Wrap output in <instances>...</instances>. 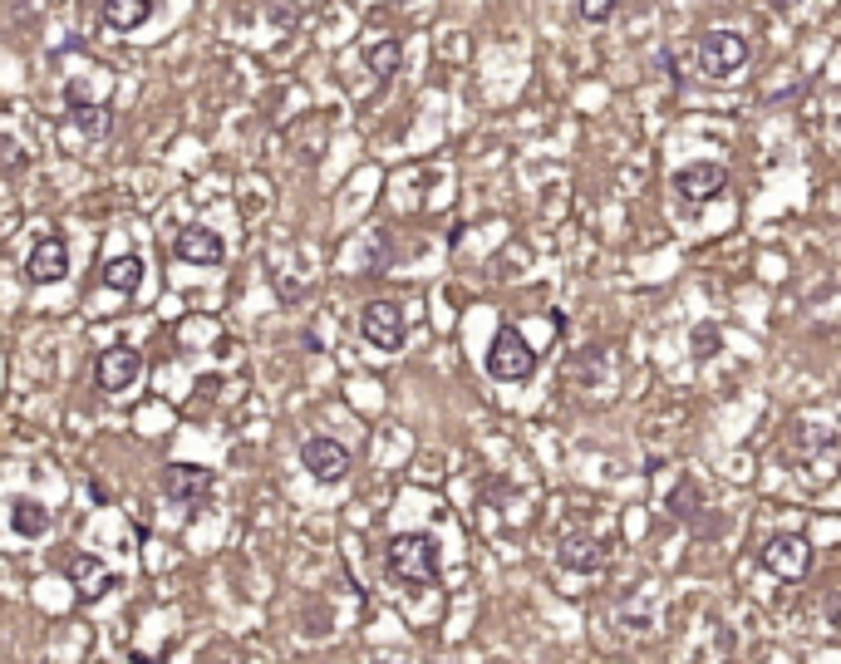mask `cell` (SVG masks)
<instances>
[{
  "instance_id": "1",
  "label": "cell",
  "mask_w": 841,
  "mask_h": 664,
  "mask_svg": "<svg viewBox=\"0 0 841 664\" xmlns=\"http://www.w3.org/2000/svg\"><path fill=\"white\" fill-rule=\"evenodd\" d=\"M384 571H389V581H399L404 591L419 596L423 586L438 581V537L433 532H394L384 546Z\"/></svg>"
},
{
  "instance_id": "2",
  "label": "cell",
  "mask_w": 841,
  "mask_h": 664,
  "mask_svg": "<svg viewBox=\"0 0 841 664\" xmlns=\"http://www.w3.org/2000/svg\"><path fill=\"white\" fill-rule=\"evenodd\" d=\"M487 374L502 384H527L537 374V350L527 345V335L517 325H502L487 345Z\"/></svg>"
},
{
  "instance_id": "3",
  "label": "cell",
  "mask_w": 841,
  "mask_h": 664,
  "mask_svg": "<svg viewBox=\"0 0 841 664\" xmlns=\"http://www.w3.org/2000/svg\"><path fill=\"white\" fill-rule=\"evenodd\" d=\"M301 468L320 487H335V483H345V478H350L355 458H350V448H345L340 438L315 433V438H305V443H301Z\"/></svg>"
},
{
  "instance_id": "4",
  "label": "cell",
  "mask_w": 841,
  "mask_h": 664,
  "mask_svg": "<svg viewBox=\"0 0 841 664\" xmlns=\"http://www.w3.org/2000/svg\"><path fill=\"white\" fill-rule=\"evenodd\" d=\"M758 561H763L778 581H807V571H812V542H807L802 532H778V537H768V546L758 551Z\"/></svg>"
},
{
  "instance_id": "5",
  "label": "cell",
  "mask_w": 841,
  "mask_h": 664,
  "mask_svg": "<svg viewBox=\"0 0 841 664\" xmlns=\"http://www.w3.org/2000/svg\"><path fill=\"white\" fill-rule=\"evenodd\" d=\"M360 335L374 345V350H384V355L404 350V335H409V325H404V305L399 301H369L360 310Z\"/></svg>"
},
{
  "instance_id": "6",
  "label": "cell",
  "mask_w": 841,
  "mask_h": 664,
  "mask_svg": "<svg viewBox=\"0 0 841 664\" xmlns=\"http://www.w3.org/2000/svg\"><path fill=\"white\" fill-rule=\"evenodd\" d=\"M743 64H748V40L738 30H709L699 40V69L709 79H733Z\"/></svg>"
},
{
  "instance_id": "7",
  "label": "cell",
  "mask_w": 841,
  "mask_h": 664,
  "mask_svg": "<svg viewBox=\"0 0 841 664\" xmlns=\"http://www.w3.org/2000/svg\"><path fill=\"white\" fill-rule=\"evenodd\" d=\"M674 192H679V202L684 207H709L714 197L728 192V168L723 163H684L679 173H674Z\"/></svg>"
},
{
  "instance_id": "8",
  "label": "cell",
  "mask_w": 841,
  "mask_h": 664,
  "mask_svg": "<svg viewBox=\"0 0 841 664\" xmlns=\"http://www.w3.org/2000/svg\"><path fill=\"white\" fill-rule=\"evenodd\" d=\"M792 458L807 468V473H832L841 458V438L832 428H817V423H802L797 438H792Z\"/></svg>"
},
{
  "instance_id": "9",
  "label": "cell",
  "mask_w": 841,
  "mask_h": 664,
  "mask_svg": "<svg viewBox=\"0 0 841 664\" xmlns=\"http://www.w3.org/2000/svg\"><path fill=\"white\" fill-rule=\"evenodd\" d=\"M64 576L74 581V596H79L84 605L104 601V596L119 586V581H114V571H109V566H104L94 551H79V556H69V561H64Z\"/></svg>"
},
{
  "instance_id": "10",
  "label": "cell",
  "mask_w": 841,
  "mask_h": 664,
  "mask_svg": "<svg viewBox=\"0 0 841 664\" xmlns=\"http://www.w3.org/2000/svg\"><path fill=\"white\" fill-rule=\"evenodd\" d=\"M138 374H143V355H138L133 345H109V350H99L94 379H99V389H104V394H123V389H133V384H138Z\"/></svg>"
},
{
  "instance_id": "11",
  "label": "cell",
  "mask_w": 841,
  "mask_h": 664,
  "mask_svg": "<svg viewBox=\"0 0 841 664\" xmlns=\"http://www.w3.org/2000/svg\"><path fill=\"white\" fill-rule=\"evenodd\" d=\"M64 109H69V128H79V138H109L114 128V104L109 99H84L79 84L64 89Z\"/></svg>"
},
{
  "instance_id": "12",
  "label": "cell",
  "mask_w": 841,
  "mask_h": 664,
  "mask_svg": "<svg viewBox=\"0 0 841 664\" xmlns=\"http://www.w3.org/2000/svg\"><path fill=\"white\" fill-rule=\"evenodd\" d=\"M69 276V242L64 237H40L25 256V281L30 286H60Z\"/></svg>"
},
{
  "instance_id": "13",
  "label": "cell",
  "mask_w": 841,
  "mask_h": 664,
  "mask_svg": "<svg viewBox=\"0 0 841 664\" xmlns=\"http://www.w3.org/2000/svg\"><path fill=\"white\" fill-rule=\"evenodd\" d=\"M158 487H163L168 502H207L212 487H217V473H212V468H197V463H168Z\"/></svg>"
},
{
  "instance_id": "14",
  "label": "cell",
  "mask_w": 841,
  "mask_h": 664,
  "mask_svg": "<svg viewBox=\"0 0 841 664\" xmlns=\"http://www.w3.org/2000/svg\"><path fill=\"white\" fill-rule=\"evenodd\" d=\"M173 251L187 266H222L227 261V242L212 227H182L178 237H173Z\"/></svg>"
},
{
  "instance_id": "15",
  "label": "cell",
  "mask_w": 841,
  "mask_h": 664,
  "mask_svg": "<svg viewBox=\"0 0 841 664\" xmlns=\"http://www.w3.org/2000/svg\"><path fill=\"white\" fill-rule=\"evenodd\" d=\"M556 566H561V571H576V576L601 571V566H605L601 537H591V532H566L561 546H556Z\"/></svg>"
},
{
  "instance_id": "16",
  "label": "cell",
  "mask_w": 841,
  "mask_h": 664,
  "mask_svg": "<svg viewBox=\"0 0 841 664\" xmlns=\"http://www.w3.org/2000/svg\"><path fill=\"white\" fill-rule=\"evenodd\" d=\"M143 256H114V261H104V271H99V281H104V291H114V296H138V286H143Z\"/></svg>"
},
{
  "instance_id": "17",
  "label": "cell",
  "mask_w": 841,
  "mask_h": 664,
  "mask_svg": "<svg viewBox=\"0 0 841 664\" xmlns=\"http://www.w3.org/2000/svg\"><path fill=\"white\" fill-rule=\"evenodd\" d=\"M10 532L15 537H45L50 532V507L45 502H35V497H15L10 502Z\"/></svg>"
},
{
  "instance_id": "18",
  "label": "cell",
  "mask_w": 841,
  "mask_h": 664,
  "mask_svg": "<svg viewBox=\"0 0 841 664\" xmlns=\"http://www.w3.org/2000/svg\"><path fill=\"white\" fill-rule=\"evenodd\" d=\"M364 64H369V74H374V84L384 89L394 74H399V64H404V45L394 40V35H384V40H374L369 50H364Z\"/></svg>"
},
{
  "instance_id": "19",
  "label": "cell",
  "mask_w": 841,
  "mask_h": 664,
  "mask_svg": "<svg viewBox=\"0 0 841 664\" xmlns=\"http://www.w3.org/2000/svg\"><path fill=\"white\" fill-rule=\"evenodd\" d=\"M148 15H153V0H104V25L119 35L148 25Z\"/></svg>"
},
{
  "instance_id": "20",
  "label": "cell",
  "mask_w": 841,
  "mask_h": 664,
  "mask_svg": "<svg viewBox=\"0 0 841 664\" xmlns=\"http://www.w3.org/2000/svg\"><path fill=\"white\" fill-rule=\"evenodd\" d=\"M615 5H620V0H576V10H581L586 25H605V20L615 15Z\"/></svg>"
},
{
  "instance_id": "21",
  "label": "cell",
  "mask_w": 841,
  "mask_h": 664,
  "mask_svg": "<svg viewBox=\"0 0 841 664\" xmlns=\"http://www.w3.org/2000/svg\"><path fill=\"white\" fill-rule=\"evenodd\" d=\"M694 502H699V487H694V483L674 487V517H684V522H689V517H694Z\"/></svg>"
},
{
  "instance_id": "22",
  "label": "cell",
  "mask_w": 841,
  "mask_h": 664,
  "mask_svg": "<svg viewBox=\"0 0 841 664\" xmlns=\"http://www.w3.org/2000/svg\"><path fill=\"white\" fill-rule=\"evenodd\" d=\"M0 148H5V168H10V173H15V168H20V163H25V153H20V143H15V138H5V143H0Z\"/></svg>"
}]
</instances>
